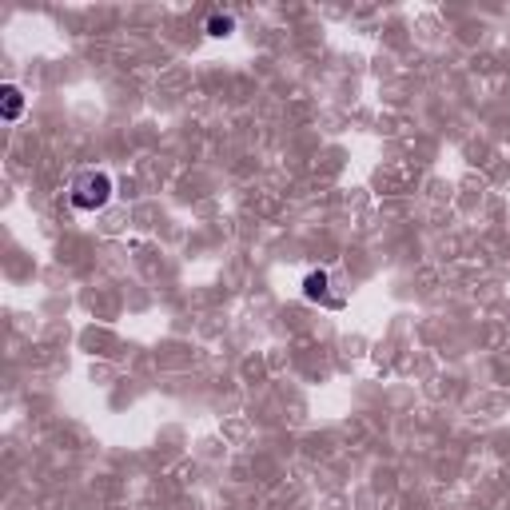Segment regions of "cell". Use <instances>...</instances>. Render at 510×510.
<instances>
[{
  "label": "cell",
  "mask_w": 510,
  "mask_h": 510,
  "mask_svg": "<svg viewBox=\"0 0 510 510\" xmlns=\"http://www.w3.org/2000/svg\"><path fill=\"white\" fill-rule=\"evenodd\" d=\"M112 195V179L104 172H84L72 184V204L84 207V211H92V207H104Z\"/></svg>",
  "instance_id": "6da1fadb"
},
{
  "label": "cell",
  "mask_w": 510,
  "mask_h": 510,
  "mask_svg": "<svg viewBox=\"0 0 510 510\" xmlns=\"http://www.w3.org/2000/svg\"><path fill=\"white\" fill-rule=\"evenodd\" d=\"M0 100H4V120H20V112H24V96H20V88H4L0 92Z\"/></svg>",
  "instance_id": "7a4b0ae2"
},
{
  "label": "cell",
  "mask_w": 510,
  "mask_h": 510,
  "mask_svg": "<svg viewBox=\"0 0 510 510\" xmlns=\"http://www.w3.org/2000/svg\"><path fill=\"white\" fill-rule=\"evenodd\" d=\"M303 295H307V299H323V295H327V275H323V271H311L307 283H303Z\"/></svg>",
  "instance_id": "3957f363"
},
{
  "label": "cell",
  "mask_w": 510,
  "mask_h": 510,
  "mask_svg": "<svg viewBox=\"0 0 510 510\" xmlns=\"http://www.w3.org/2000/svg\"><path fill=\"white\" fill-rule=\"evenodd\" d=\"M207 32H211V36H227V32H231V16H211V20H207Z\"/></svg>",
  "instance_id": "277c9868"
}]
</instances>
